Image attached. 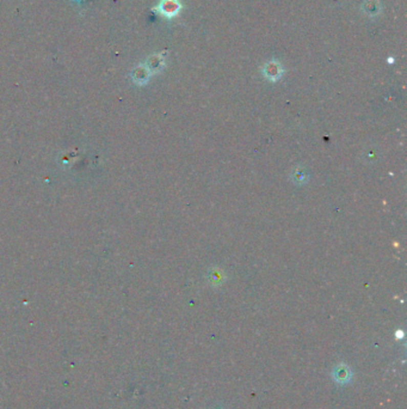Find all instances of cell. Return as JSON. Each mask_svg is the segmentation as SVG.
I'll return each mask as SVG.
<instances>
[{"label": "cell", "instance_id": "obj_3", "mask_svg": "<svg viewBox=\"0 0 407 409\" xmlns=\"http://www.w3.org/2000/svg\"><path fill=\"white\" fill-rule=\"evenodd\" d=\"M265 77H268L271 80H276L282 74V70H281V65L277 64L276 61H271L265 66Z\"/></svg>", "mask_w": 407, "mask_h": 409}, {"label": "cell", "instance_id": "obj_2", "mask_svg": "<svg viewBox=\"0 0 407 409\" xmlns=\"http://www.w3.org/2000/svg\"><path fill=\"white\" fill-rule=\"evenodd\" d=\"M351 376H352L351 370L349 369L347 365H338L337 367L333 370V378L339 384H345L350 382Z\"/></svg>", "mask_w": 407, "mask_h": 409}, {"label": "cell", "instance_id": "obj_1", "mask_svg": "<svg viewBox=\"0 0 407 409\" xmlns=\"http://www.w3.org/2000/svg\"><path fill=\"white\" fill-rule=\"evenodd\" d=\"M181 3L179 0H161L158 5L157 10L160 14H163L166 18H172L181 11Z\"/></svg>", "mask_w": 407, "mask_h": 409}]
</instances>
